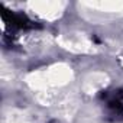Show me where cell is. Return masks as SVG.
<instances>
[{"mask_svg": "<svg viewBox=\"0 0 123 123\" xmlns=\"http://www.w3.org/2000/svg\"><path fill=\"white\" fill-rule=\"evenodd\" d=\"M100 101L107 120L123 122V88H110L101 91Z\"/></svg>", "mask_w": 123, "mask_h": 123, "instance_id": "6da1fadb", "label": "cell"}, {"mask_svg": "<svg viewBox=\"0 0 123 123\" xmlns=\"http://www.w3.org/2000/svg\"><path fill=\"white\" fill-rule=\"evenodd\" d=\"M0 9H2V18L6 23V31L7 32L9 31L10 32L12 31H29V29L39 28V25H36V22L29 19L25 13L7 10L5 6H2Z\"/></svg>", "mask_w": 123, "mask_h": 123, "instance_id": "7a4b0ae2", "label": "cell"}]
</instances>
